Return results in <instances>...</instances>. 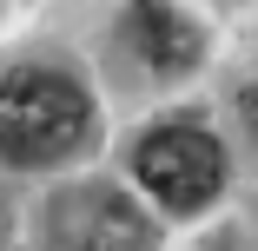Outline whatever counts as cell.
<instances>
[{"instance_id":"5b68a950","label":"cell","mask_w":258,"mask_h":251,"mask_svg":"<svg viewBox=\"0 0 258 251\" xmlns=\"http://www.w3.org/2000/svg\"><path fill=\"white\" fill-rule=\"evenodd\" d=\"M238 113H245V126H251V139H258V79L238 93Z\"/></svg>"},{"instance_id":"3957f363","label":"cell","mask_w":258,"mask_h":251,"mask_svg":"<svg viewBox=\"0 0 258 251\" xmlns=\"http://www.w3.org/2000/svg\"><path fill=\"white\" fill-rule=\"evenodd\" d=\"M46 225H53L60 251H146L152 244V218L113 185H73Z\"/></svg>"},{"instance_id":"8992f818","label":"cell","mask_w":258,"mask_h":251,"mask_svg":"<svg viewBox=\"0 0 258 251\" xmlns=\"http://www.w3.org/2000/svg\"><path fill=\"white\" fill-rule=\"evenodd\" d=\"M14 238V212H7V198H0V244Z\"/></svg>"},{"instance_id":"277c9868","label":"cell","mask_w":258,"mask_h":251,"mask_svg":"<svg viewBox=\"0 0 258 251\" xmlns=\"http://www.w3.org/2000/svg\"><path fill=\"white\" fill-rule=\"evenodd\" d=\"M133 46H139V60H146L152 73H166V79L199 60V33L166 7V0H139V14H133Z\"/></svg>"},{"instance_id":"7a4b0ae2","label":"cell","mask_w":258,"mask_h":251,"mask_svg":"<svg viewBox=\"0 0 258 251\" xmlns=\"http://www.w3.org/2000/svg\"><path fill=\"white\" fill-rule=\"evenodd\" d=\"M133 172L166 212H205L225 192V145L179 119V126H159V132L139 139Z\"/></svg>"},{"instance_id":"6da1fadb","label":"cell","mask_w":258,"mask_h":251,"mask_svg":"<svg viewBox=\"0 0 258 251\" xmlns=\"http://www.w3.org/2000/svg\"><path fill=\"white\" fill-rule=\"evenodd\" d=\"M86 93L53 66H14L0 79V159L7 165H53L86 139Z\"/></svg>"}]
</instances>
